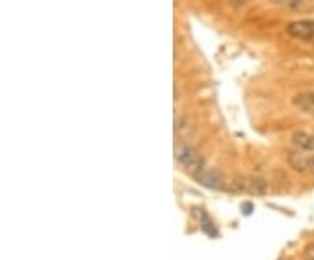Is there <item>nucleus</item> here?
I'll return each mask as SVG.
<instances>
[{"instance_id": "nucleus-1", "label": "nucleus", "mask_w": 314, "mask_h": 260, "mask_svg": "<svg viewBox=\"0 0 314 260\" xmlns=\"http://www.w3.org/2000/svg\"><path fill=\"white\" fill-rule=\"evenodd\" d=\"M175 157L183 168L192 173V176L203 169V157L199 156L192 147H189V145H178V147H176Z\"/></svg>"}, {"instance_id": "nucleus-2", "label": "nucleus", "mask_w": 314, "mask_h": 260, "mask_svg": "<svg viewBox=\"0 0 314 260\" xmlns=\"http://www.w3.org/2000/svg\"><path fill=\"white\" fill-rule=\"evenodd\" d=\"M194 178L206 189H213V190H220L223 189V176L218 169H206L203 168L194 175Z\"/></svg>"}, {"instance_id": "nucleus-3", "label": "nucleus", "mask_w": 314, "mask_h": 260, "mask_svg": "<svg viewBox=\"0 0 314 260\" xmlns=\"http://www.w3.org/2000/svg\"><path fill=\"white\" fill-rule=\"evenodd\" d=\"M287 32L288 35L293 37V39H300V40L314 39V21L313 20L293 21V23L288 24Z\"/></svg>"}, {"instance_id": "nucleus-4", "label": "nucleus", "mask_w": 314, "mask_h": 260, "mask_svg": "<svg viewBox=\"0 0 314 260\" xmlns=\"http://www.w3.org/2000/svg\"><path fill=\"white\" fill-rule=\"evenodd\" d=\"M291 142L300 150H314V135H309V133L297 131L291 136Z\"/></svg>"}, {"instance_id": "nucleus-5", "label": "nucleus", "mask_w": 314, "mask_h": 260, "mask_svg": "<svg viewBox=\"0 0 314 260\" xmlns=\"http://www.w3.org/2000/svg\"><path fill=\"white\" fill-rule=\"evenodd\" d=\"M267 190H269V185L264 178H259V176L248 178V192L255 194V196H266Z\"/></svg>"}, {"instance_id": "nucleus-6", "label": "nucleus", "mask_w": 314, "mask_h": 260, "mask_svg": "<svg viewBox=\"0 0 314 260\" xmlns=\"http://www.w3.org/2000/svg\"><path fill=\"white\" fill-rule=\"evenodd\" d=\"M293 105L298 108V110H302V112H306V114L314 112L313 93H311V95H297V96L293 98Z\"/></svg>"}, {"instance_id": "nucleus-7", "label": "nucleus", "mask_w": 314, "mask_h": 260, "mask_svg": "<svg viewBox=\"0 0 314 260\" xmlns=\"http://www.w3.org/2000/svg\"><path fill=\"white\" fill-rule=\"evenodd\" d=\"M288 164H290L291 168L298 173H304L307 171V159H304L302 154L298 152H290L288 154Z\"/></svg>"}, {"instance_id": "nucleus-8", "label": "nucleus", "mask_w": 314, "mask_h": 260, "mask_svg": "<svg viewBox=\"0 0 314 260\" xmlns=\"http://www.w3.org/2000/svg\"><path fill=\"white\" fill-rule=\"evenodd\" d=\"M229 190L234 194H241L244 192V190H248V178H244V176H236V178H232V180L229 182Z\"/></svg>"}, {"instance_id": "nucleus-9", "label": "nucleus", "mask_w": 314, "mask_h": 260, "mask_svg": "<svg viewBox=\"0 0 314 260\" xmlns=\"http://www.w3.org/2000/svg\"><path fill=\"white\" fill-rule=\"evenodd\" d=\"M300 5H302V0H288V7H290L291 11L300 9Z\"/></svg>"}, {"instance_id": "nucleus-10", "label": "nucleus", "mask_w": 314, "mask_h": 260, "mask_svg": "<svg viewBox=\"0 0 314 260\" xmlns=\"http://www.w3.org/2000/svg\"><path fill=\"white\" fill-rule=\"evenodd\" d=\"M306 255L309 257V260H314V243H311L306 246Z\"/></svg>"}, {"instance_id": "nucleus-11", "label": "nucleus", "mask_w": 314, "mask_h": 260, "mask_svg": "<svg viewBox=\"0 0 314 260\" xmlns=\"http://www.w3.org/2000/svg\"><path fill=\"white\" fill-rule=\"evenodd\" d=\"M307 171H311L314 175V156H311L307 159Z\"/></svg>"}, {"instance_id": "nucleus-12", "label": "nucleus", "mask_w": 314, "mask_h": 260, "mask_svg": "<svg viewBox=\"0 0 314 260\" xmlns=\"http://www.w3.org/2000/svg\"><path fill=\"white\" fill-rule=\"evenodd\" d=\"M313 100H314V93H313Z\"/></svg>"}]
</instances>
